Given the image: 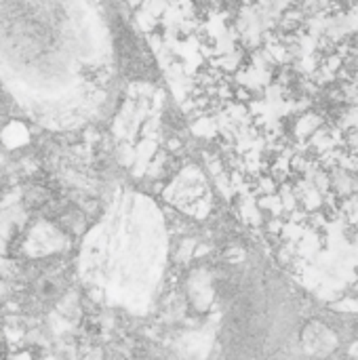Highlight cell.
Returning <instances> with one entry per match:
<instances>
[{"label":"cell","mask_w":358,"mask_h":360,"mask_svg":"<svg viewBox=\"0 0 358 360\" xmlns=\"http://www.w3.org/2000/svg\"><path fill=\"white\" fill-rule=\"evenodd\" d=\"M192 131L274 266L321 306L358 314V19L249 57Z\"/></svg>","instance_id":"6da1fadb"},{"label":"cell","mask_w":358,"mask_h":360,"mask_svg":"<svg viewBox=\"0 0 358 360\" xmlns=\"http://www.w3.org/2000/svg\"><path fill=\"white\" fill-rule=\"evenodd\" d=\"M167 251V230L156 205L146 196L124 194L87 236L82 278L97 300L146 312L158 293Z\"/></svg>","instance_id":"7a4b0ae2"},{"label":"cell","mask_w":358,"mask_h":360,"mask_svg":"<svg viewBox=\"0 0 358 360\" xmlns=\"http://www.w3.org/2000/svg\"><path fill=\"white\" fill-rule=\"evenodd\" d=\"M167 200L194 217H205L211 209V190L205 175L196 167L184 169L171 184Z\"/></svg>","instance_id":"3957f363"}]
</instances>
